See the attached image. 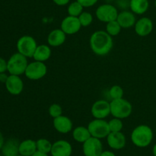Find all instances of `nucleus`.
<instances>
[{
	"instance_id": "27",
	"label": "nucleus",
	"mask_w": 156,
	"mask_h": 156,
	"mask_svg": "<svg viewBox=\"0 0 156 156\" xmlns=\"http://www.w3.org/2000/svg\"><path fill=\"white\" fill-rule=\"evenodd\" d=\"M111 132H121L123 127V123L121 119L114 117L108 122Z\"/></svg>"
},
{
	"instance_id": "43",
	"label": "nucleus",
	"mask_w": 156,
	"mask_h": 156,
	"mask_svg": "<svg viewBox=\"0 0 156 156\" xmlns=\"http://www.w3.org/2000/svg\"><path fill=\"white\" fill-rule=\"evenodd\" d=\"M0 156H3L2 155H1V154H0Z\"/></svg>"
},
{
	"instance_id": "11",
	"label": "nucleus",
	"mask_w": 156,
	"mask_h": 156,
	"mask_svg": "<svg viewBox=\"0 0 156 156\" xmlns=\"http://www.w3.org/2000/svg\"><path fill=\"white\" fill-rule=\"evenodd\" d=\"M82 25L78 17L68 15L61 22L60 28L66 35H73L80 30Z\"/></svg>"
},
{
	"instance_id": "8",
	"label": "nucleus",
	"mask_w": 156,
	"mask_h": 156,
	"mask_svg": "<svg viewBox=\"0 0 156 156\" xmlns=\"http://www.w3.org/2000/svg\"><path fill=\"white\" fill-rule=\"evenodd\" d=\"M118 10L114 5L111 4H103L97 8L95 12L96 17L100 21L108 23L117 20Z\"/></svg>"
},
{
	"instance_id": "29",
	"label": "nucleus",
	"mask_w": 156,
	"mask_h": 156,
	"mask_svg": "<svg viewBox=\"0 0 156 156\" xmlns=\"http://www.w3.org/2000/svg\"><path fill=\"white\" fill-rule=\"evenodd\" d=\"M78 18H79L82 27H88L91 25L93 22L92 15L88 12H83Z\"/></svg>"
},
{
	"instance_id": "5",
	"label": "nucleus",
	"mask_w": 156,
	"mask_h": 156,
	"mask_svg": "<svg viewBox=\"0 0 156 156\" xmlns=\"http://www.w3.org/2000/svg\"><path fill=\"white\" fill-rule=\"evenodd\" d=\"M37 41L30 35H24L17 41V50L18 53L27 58H33L34 53L37 47Z\"/></svg>"
},
{
	"instance_id": "28",
	"label": "nucleus",
	"mask_w": 156,
	"mask_h": 156,
	"mask_svg": "<svg viewBox=\"0 0 156 156\" xmlns=\"http://www.w3.org/2000/svg\"><path fill=\"white\" fill-rule=\"evenodd\" d=\"M123 94L124 92H123V88L120 85H113L109 90V95L112 100L122 98L123 97Z\"/></svg>"
},
{
	"instance_id": "6",
	"label": "nucleus",
	"mask_w": 156,
	"mask_h": 156,
	"mask_svg": "<svg viewBox=\"0 0 156 156\" xmlns=\"http://www.w3.org/2000/svg\"><path fill=\"white\" fill-rule=\"evenodd\" d=\"M88 129L91 136L100 140L107 138L111 133L108 122L105 119H94L88 123Z\"/></svg>"
},
{
	"instance_id": "1",
	"label": "nucleus",
	"mask_w": 156,
	"mask_h": 156,
	"mask_svg": "<svg viewBox=\"0 0 156 156\" xmlns=\"http://www.w3.org/2000/svg\"><path fill=\"white\" fill-rule=\"evenodd\" d=\"M90 47L98 56H106L111 51L114 46L113 38L106 30L94 31L90 37Z\"/></svg>"
},
{
	"instance_id": "33",
	"label": "nucleus",
	"mask_w": 156,
	"mask_h": 156,
	"mask_svg": "<svg viewBox=\"0 0 156 156\" xmlns=\"http://www.w3.org/2000/svg\"><path fill=\"white\" fill-rule=\"evenodd\" d=\"M8 72L7 61L2 57H0V73Z\"/></svg>"
},
{
	"instance_id": "39",
	"label": "nucleus",
	"mask_w": 156,
	"mask_h": 156,
	"mask_svg": "<svg viewBox=\"0 0 156 156\" xmlns=\"http://www.w3.org/2000/svg\"><path fill=\"white\" fill-rule=\"evenodd\" d=\"M152 153H153L154 156H156V143L155 146H153V148H152Z\"/></svg>"
},
{
	"instance_id": "25",
	"label": "nucleus",
	"mask_w": 156,
	"mask_h": 156,
	"mask_svg": "<svg viewBox=\"0 0 156 156\" xmlns=\"http://www.w3.org/2000/svg\"><path fill=\"white\" fill-rule=\"evenodd\" d=\"M37 143V151L41 152H44V153L46 154H49L51 152V149H52V144L50 143V141H49L47 139H39L38 140L36 141Z\"/></svg>"
},
{
	"instance_id": "21",
	"label": "nucleus",
	"mask_w": 156,
	"mask_h": 156,
	"mask_svg": "<svg viewBox=\"0 0 156 156\" xmlns=\"http://www.w3.org/2000/svg\"><path fill=\"white\" fill-rule=\"evenodd\" d=\"M37 151V143L33 140H25L20 143L19 154L24 156H31Z\"/></svg>"
},
{
	"instance_id": "15",
	"label": "nucleus",
	"mask_w": 156,
	"mask_h": 156,
	"mask_svg": "<svg viewBox=\"0 0 156 156\" xmlns=\"http://www.w3.org/2000/svg\"><path fill=\"white\" fill-rule=\"evenodd\" d=\"M72 153V145L66 140H58L53 143L50 152L52 156H71Z\"/></svg>"
},
{
	"instance_id": "18",
	"label": "nucleus",
	"mask_w": 156,
	"mask_h": 156,
	"mask_svg": "<svg viewBox=\"0 0 156 156\" xmlns=\"http://www.w3.org/2000/svg\"><path fill=\"white\" fill-rule=\"evenodd\" d=\"M66 40V34L62 29H54L49 34L47 37V42L49 46L57 47L62 45Z\"/></svg>"
},
{
	"instance_id": "12",
	"label": "nucleus",
	"mask_w": 156,
	"mask_h": 156,
	"mask_svg": "<svg viewBox=\"0 0 156 156\" xmlns=\"http://www.w3.org/2000/svg\"><path fill=\"white\" fill-rule=\"evenodd\" d=\"M5 85L8 92L12 95H18L24 90V82L20 76L9 75Z\"/></svg>"
},
{
	"instance_id": "7",
	"label": "nucleus",
	"mask_w": 156,
	"mask_h": 156,
	"mask_svg": "<svg viewBox=\"0 0 156 156\" xmlns=\"http://www.w3.org/2000/svg\"><path fill=\"white\" fill-rule=\"evenodd\" d=\"M47 67L46 64L44 62L34 60L28 63L24 75L30 80L37 81L43 79L47 75Z\"/></svg>"
},
{
	"instance_id": "30",
	"label": "nucleus",
	"mask_w": 156,
	"mask_h": 156,
	"mask_svg": "<svg viewBox=\"0 0 156 156\" xmlns=\"http://www.w3.org/2000/svg\"><path fill=\"white\" fill-rule=\"evenodd\" d=\"M49 114L51 117H53V119L56 118V117H59L62 114V108L58 104H53L50 106L48 109Z\"/></svg>"
},
{
	"instance_id": "26",
	"label": "nucleus",
	"mask_w": 156,
	"mask_h": 156,
	"mask_svg": "<svg viewBox=\"0 0 156 156\" xmlns=\"http://www.w3.org/2000/svg\"><path fill=\"white\" fill-rule=\"evenodd\" d=\"M83 6L79 2L76 1L69 5L67 11H68L69 15H71V16L74 17H79L83 12Z\"/></svg>"
},
{
	"instance_id": "10",
	"label": "nucleus",
	"mask_w": 156,
	"mask_h": 156,
	"mask_svg": "<svg viewBox=\"0 0 156 156\" xmlns=\"http://www.w3.org/2000/svg\"><path fill=\"white\" fill-rule=\"evenodd\" d=\"M91 113L94 119H105L111 114L110 102L105 100H98L94 102L91 108Z\"/></svg>"
},
{
	"instance_id": "37",
	"label": "nucleus",
	"mask_w": 156,
	"mask_h": 156,
	"mask_svg": "<svg viewBox=\"0 0 156 156\" xmlns=\"http://www.w3.org/2000/svg\"><path fill=\"white\" fill-rule=\"evenodd\" d=\"M4 143H5L4 137H3L2 133L0 132V149H2V148L3 145H4Z\"/></svg>"
},
{
	"instance_id": "24",
	"label": "nucleus",
	"mask_w": 156,
	"mask_h": 156,
	"mask_svg": "<svg viewBox=\"0 0 156 156\" xmlns=\"http://www.w3.org/2000/svg\"><path fill=\"white\" fill-rule=\"evenodd\" d=\"M121 26L120 25L117 20L106 23V31L111 37L117 36L121 31Z\"/></svg>"
},
{
	"instance_id": "34",
	"label": "nucleus",
	"mask_w": 156,
	"mask_h": 156,
	"mask_svg": "<svg viewBox=\"0 0 156 156\" xmlns=\"http://www.w3.org/2000/svg\"><path fill=\"white\" fill-rule=\"evenodd\" d=\"M69 1L70 0H53V2L59 6L66 5L69 2Z\"/></svg>"
},
{
	"instance_id": "42",
	"label": "nucleus",
	"mask_w": 156,
	"mask_h": 156,
	"mask_svg": "<svg viewBox=\"0 0 156 156\" xmlns=\"http://www.w3.org/2000/svg\"><path fill=\"white\" fill-rule=\"evenodd\" d=\"M155 9H156V0L155 1Z\"/></svg>"
},
{
	"instance_id": "20",
	"label": "nucleus",
	"mask_w": 156,
	"mask_h": 156,
	"mask_svg": "<svg viewBox=\"0 0 156 156\" xmlns=\"http://www.w3.org/2000/svg\"><path fill=\"white\" fill-rule=\"evenodd\" d=\"M51 49L50 46L47 44H41L38 45L34 53L33 58L35 61L40 62H46L48 60L51 56Z\"/></svg>"
},
{
	"instance_id": "31",
	"label": "nucleus",
	"mask_w": 156,
	"mask_h": 156,
	"mask_svg": "<svg viewBox=\"0 0 156 156\" xmlns=\"http://www.w3.org/2000/svg\"><path fill=\"white\" fill-rule=\"evenodd\" d=\"M79 2L84 8H89L94 6L98 0H76Z\"/></svg>"
},
{
	"instance_id": "22",
	"label": "nucleus",
	"mask_w": 156,
	"mask_h": 156,
	"mask_svg": "<svg viewBox=\"0 0 156 156\" xmlns=\"http://www.w3.org/2000/svg\"><path fill=\"white\" fill-rule=\"evenodd\" d=\"M149 8V0H130L129 9L136 15H143Z\"/></svg>"
},
{
	"instance_id": "9",
	"label": "nucleus",
	"mask_w": 156,
	"mask_h": 156,
	"mask_svg": "<svg viewBox=\"0 0 156 156\" xmlns=\"http://www.w3.org/2000/svg\"><path fill=\"white\" fill-rule=\"evenodd\" d=\"M82 144L85 156H100L103 152V145L100 139L91 136Z\"/></svg>"
},
{
	"instance_id": "16",
	"label": "nucleus",
	"mask_w": 156,
	"mask_h": 156,
	"mask_svg": "<svg viewBox=\"0 0 156 156\" xmlns=\"http://www.w3.org/2000/svg\"><path fill=\"white\" fill-rule=\"evenodd\" d=\"M53 124L54 129L57 132L62 134H66L71 132L73 126V123L71 119L63 115H61L53 119Z\"/></svg>"
},
{
	"instance_id": "35",
	"label": "nucleus",
	"mask_w": 156,
	"mask_h": 156,
	"mask_svg": "<svg viewBox=\"0 0 156 156\" xmlns=\"http://www.w3.org/2000/svg\"><path fill=\"white\" fill-rule=\"evenodd\" d=\"M8 78H9V76L5 73H0V82H2V83H5Z\"/></svg>"
},
{
	"instance_id": "23",
	"label": "nucleus",
	"mask_w": 156,
	"mask_h": 156,
	"mask_svg": "<svg viewBox=\"0 0 156 156\" xmlns=\"http://www.w3.org/2000/svg\"><path fill=\"white\" fill-rule=\"evenodd\" d=\"M73 137L74 140H76L78 143H84L90 137H91V136L88 127H85L83 126H79L73 129Z\"/></svg>"
},
{
	"instance_id": "40",
	"label": "nucleus",
	"mask_w": 156,
	"mask_h": 156,
	"mask_svg": "<svg viewBox=\"0 0 156 156\" xmlns=\"http://www.w3.org/2000/svg\"><path fill=\"white\" fill-rule=\"evenodd\" d=\"M16 156H24V155H21V154H18V155H16Z\"/></svg>"
},
{
	"instance_id": "17",
	"label": "nucleus",
	"mask_w": 156,
	"mask_h": 156,
	"mask_svg": "<svg viewBox=\"0 0 156 156\" xmlns=\"http://www.w3.org/2000/svg\"><path fill=\"white\" fill-rule=\"evenodd\" d=\"M117 21L122 28H130L133 27L136 22L135 14L128 10H123L118 13Z\"/></svg>"
},
{
	"instance_id": "32",
	"label": "nucleus",
	"mask_w": 156,
	"mask_h": 156,
	"mask_svg": "<svg viewBox=\"0 0 156 156\" xmlns=\"http://www.w3.org/2000/svg\"><path fill=\"white\" fill-rule=\"evenodd\" d=\"M130 4V0H117V5L120 9L123 10H126L128 8H129Z\"/></svg>"
},
{
	"instance_id": "13",
	"label": "nucleus",
	"mask_w": 156,
	"mask_h": 156,
	"mask_svg": "<svg viewBox=\"0 0 156 156\" xmlns=\"http://www.w3.org/2000/svg\"><path fill=\"white\" fill-rule=\"evenodd\" d=\"M134 29L138 36L146 37L150 34L153 30V22L150 18L143 17L137 20L134 25Z\"/></svg>"
},
{
	"instance_id": "36",
	"label": "nucleus",
	"mask_w": 156,
	"mask_h": 156,
	"mask_svg": "<svg viewBox=\"0 0 156 156\" xmlns=\"http://www.w3.org/2000/svg\"><path fill=\"white\" fill-rule=\"evenodd\" d=\"M100 156H116V155L111 151H103Z\"/></svg>"
},
{
	"instance_id": "14",
	"label": "nucleus",
	"mask_w": 156,
	"mask_h": 156,
	"mask_svg": "<svg viewBox=\"0 0 156 156\" xmlns=\"http://www.w3.org/2000/svg\"><path fill=\"white\" fill-rule=\"evenodd\" d=\"M106 139L109 147L114 150H120L126 146V136L121 132H111Z\"/></svg>"
},
{
	"instance_id": "2",
	"label": "nucleus",
	"mask_w": 156,
	"mask_h": 156,
	"mask_svg": "<svg viewBox=\"0 0 156 156\" xmlns=\"http://www.w3.org/2000/svg\"><path fill=\"white\" fill-rule=\"evenodd\" d=\"M130 139L133 145L139 148H146L153 140V132L148 125H139L131 133Z\"/></svg>"
},
{
	"instance_id": "38",
	"label": "nucleus",
	"mask_w": 156,
	"mask_h": 156,
	"mask_svg": "<svg viewBox=\"0 0 156 156\" xmlns=\"http://www.w3.org/2000/svg\"><path fill=\"white\" fill-rule=\"evenodd\" d=\"M31 156H49L48 154L44 153V152H39V151H37L34 155H32Z\"/></svg>"
},
{
	"instance_id": "19",
	"label": "nucleus",
	"mask_w": 156,
	"mask_h": 156,
	"mask_svg": "<svg viewBox=\"0 0 156 156\" xmlns=\"http://www.w3.org/2000/svg\"><path fill=\"white\" fill-rule=\"evenodd\" d=\"M20 143L16 139H9L5 142L2 148V154L3 156H16L19 154Z\"/></svg>"
},
{
	"instance_id": "4",
	"label": "nucleus",
	"mask_w": 156,
	"mask_h": 156,
	"mask_svg": "<svg viewBox=\"0 0 156 156\" xmlns=\"http://www.w3.org/2000/svg\"><path fill=\"white\" fill-rule=\"evenodd\" d=\"M27 58L17 52L12 54L7 61L8 72L10 75L21 76L24 74L28 65Z\"/></svg>"
},
{
	"instance_id": "3",
	"label": "nucleus",
	"mask_w": 156,
	"mask_h": 156,
	"mask_svg": "<svg viewBox=\"0 0 156 156\" xmlns=\"http://www.w3.org/2000/svg\"><path fill=\"white\" fill-rule=\"evenodd\" d=\"M111 114L114 117L119 119H126L131 115L133 112V106L129 101L123 98L111 100Z\"/></svg>"
},
{
	"instance_id": "41",
	"label": "nucleus",
	"mask_w": 156,
	"mask_h": 156,
	"mask_svg": "<svg viewBox=\"0 0 156 156\" xmlns=\"http://www.w3.org/2000/svg\"><path fill=\"white\" fill-rule=\"evenodd\" d=\"M105 1H108V2H111V1H114V0H105Z\"/></svg>"
}]
</instances>
